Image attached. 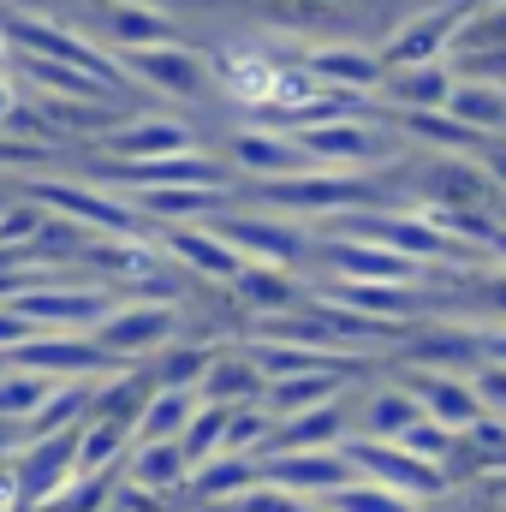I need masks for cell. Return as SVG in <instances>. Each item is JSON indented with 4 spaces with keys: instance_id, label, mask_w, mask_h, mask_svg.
I'll use <instances>...</instances> for the list:
<instances>
[{
    "instance_id": "cell-1",
    "label": "cell",
    "mask_w": 506,
    "mask_h": 512,
    "mask_svg": "<svg viewBox=\"0 0 506 512\" xmlns=\"http://www.w3.org/2000/svg\"><path fill=\"white\" fill-rule=\"evenodd\" d=\"M215 227L245 262H268V268H292V262L316 256V239H322L310 221H292L274 209H227Z\"/></svg>"
},
{
    "instance_id": "cell-2",
    "label": "cell",
    "mask_w": 506,
    "mask_h": 512,
    "mask_svg": "<svg viewBox=\"0 0 506 512\" xmlns=\"http://www.w3.org/2000/svg\"><path fill=\"white\" fill-rule=\"evenodd\" d=\"M340 447H346V459H352V471H358V477H370V483L393 489V495H411L417 507H423V501H441V495L453 489L441 465H429V459L405 453L399 441H370V435H346Z\"/></svg>"
},
{
    "instance_id": "cell-3",
    "label": "cell",
    "mask_w": 506,
    "mask_h": 512,
    "mask_svg": "<svg viewBox=\"0 0 506 512\" xmlns=\"http://www.w3.org/2000/svg\"><path fill=\"white\" fill-rule=\"evenodd\" d=\"M179 328H185V310L179 304H155V298H126L90 340L108 352V358H120V364H137V358H155V352H167L173 340H179Z\"/></svg>"
},
{
    "instance_id": "cell-4",
    "label": "cell",
    "mask_w": 506,
    "mask_h": 512,
    "mask_svg": "<svg viewBox=\"0 0 506 512\" xmlns=\"http://www.w3.org/2000/svg\"><path fill=\"white\" fill-rule=\"evenodd\" d=\"M6 364L12 370H30V376H48V382H96V376H120L126 370L90 334H30Z\"/></svg>"
},
{
    "instance_id": "cell-5",
    "label": "cell",
    "mask_w": 506,
    "mask_h": 512,
    "mask_svg": "<svg viewBox=\"0 0 506 512\" xmlns=\"http://www.w3.org/2000/svg\"><path fill=\"white\" fill-rule=\"evenodd\" d=\"M221 161H227L245 185L292 179V173H310V167H316L292 131H274V126H239L227 143H221Z\"/></svg>"
},
{
    "instance_id": "cell-6",
    "label": "cell",
    "mask_w": 506,
    "mask_h": 512,
    "mask_svg": "<svg viewBox=\"0 0 506 512\" xmlns=\"http://www.w3.org/2000/svg\"><path fill=\"white\" fill-rule=\"evenodd\" d=\"M126 72L137 84H149L155 96H173V102H203L209 84H215V60H203V54L185 48V42L137 48V54H126Z\"/></svg>"
},
{
    "instance_id": "cell-7",
    "label": "cell",
    "mask_w": 506,
    "mask_h": 512,
    "mask_svg": "<svg viewBox=\"0 0 506 512\" xmlns=\"http://www.w3.org/2000/svg\"><path fill=\"white\" fill-rule=\"evenodd\" d=\"M298 66L322 84V90H352V96H381V48L370 42H310L298 54Z\"/></svg>"
},
{
    "instance_id": "cell-8",
    "label": "cell",
    "mask_w": 506,
    "mask_h": 512,
    "mask_svg": "<svg viewBox=\"0 0 506 512\" xmlns=\"http://www.w3.org/2000/svg\"><path fill=\"white\" fill-rule=\"evenodd\" d=\"M262 483L292 489V495H304V501H322V495L358 483V471H352L346 447H316V453H268V459H262Z\"/></svg>"
},
{
    "instance_id": "cell-9",
    "label": "cell",
    "mask_w": 506,
    "mask_h": 512,
    "mask_svg": "<svg viewBox=\"0 0 506 512\" xmlns=\"http://www.w3.org/2000/svg\"><path fill=\"white\" fill-rule=\"evenodd\" d=\"M18 483H24V507H48L54 495H66L78 483V429L48 435V441H24L18 447Z\"/></svg>"
},
{
    "instance_id": "cell-10",
    "label": "cell",
    "mask_w": 506,
    "mask_h": 512,
    "mask_svg": "<svg viewBox=\"0 0 506 512\" xmlns=\"http://www.w3.org/2000/svg\"><path fill=\"white\" fill-rule=\"evenodd\" d=\"M155 239H161V251L173 256L179 268H191L197 280L233 286V280L245 274V256H239L233 245H227V239H221V227H215V221H191V227H161Z\"/></svg>"
},
{
    "instance_id": "cell-11",
    "label": "cell",
    "mask_w": 506,
    "mask_h": 512,
    "mask_svg": "<svg viewBox=\"0 0 506 512\" xmlns=\"http://www.w3.org/2000/svg\"><path fill=\"white\" fill-rule=\"evenodd\" d=\"M459 90V66L453 60H423V66H393L381 78V108H399V114H447Z\"/></svg>"
},
{
    "instance_id": "cell-12",
    "label": "cell",
    "mask_w": 506,
    "mask_h": 512,
    "mask_svg": "<svg viewBox=\"0 0 506 512\" xmlns=\"http://www.w3.org/2000/svg\"><path fill=\"white\" fill-rule=\"evenodd\" d=\"M405 387L423 399V411L435 417V423H447L453 435H465V429H477L483 417H489V405L477 399V387L471 376H453V370H405Z\"/></svg>"
},
{
    "instance_id": "cell-13",
    "label": "cell",
    "mask_w": 506,
    "mask_h": 512,
    "mask_svg": "<svg viewBox=\"0 0 506 512\" xmlns=\"http://www.w3.org/2000/svg\"><path fill=\"white\" fill-rule=\"evenodd\" d=\"M102 143L114 149V161H161V155L197 149V131L185 126V120H173V114H137L120 131H108Z\"/></svg>"
},
{
    "instance_id": "cell-14",
    "label": "cell",
    "mask_w": 506,
    "mask_h": 512,
    "mask_svg": "<svg viewBox=\"0 0 506 512\" xmlns=\"http://www.w3.org/2000/svg\"><path fill=\"white\" fill-rule=\"evenodd\" d=\"M346 435H352V411H346V399H328V405H316V411L280 417L274 435H268V447H262V459H268V453H316V447H340Z\"/></svg>"
},
{
    "instance_id": "cell-15",
    "label": "cell",
    "mask_w": 506,
    "mask_h": 512,
    "mask_svg": "<svg viewBox=\"0 0 506 512\" xmlns=\"http://www.w3.org/2000/svg\"><path fill=\"white\" fill-rule=\"evenodd\" d=\"M429 411H423V399L411 393V387H370L364 399H358V417H352V435H370V441H399L411 423H423Z\"/></svg>"
},
{
    "instance_id": "cell-16",
    "label": "cell",
    "mask_w": 506,
    "mask_h": 512,
    "mask_svg": "<svg viewBox=\"0 0 506 512\" xmlns=\"http://www.w3.org/2000/svg\"><path fill=\"white\" fill-rule=\"evenodd\" d=\"M209 405H262L268 399V376L256 370V358L239 346V352H215V364H209V376H203V387H197Z\"/></svg>"
},
{
    "instance_id": "cell-17",
    "label": "cell",
    "mask_w": 506,
    "mask_h": 512,
    "mask_svg": "<svg viewBox=\"0 0 506 512\" xmlns=\"http://www.w3.org/2000/svg\"><path fill=\"white\" fill-rule=\"evenodd\" d=\"M233 292L245 298V310H256V316H286V310H298L310 298L292 268H268V262H245V274L233 280Z\"/></svg>"
},
{
    "instance_id": "cell-18",
    "label": "cell",
    "mask_w": 506,
    "mask_h": 512,
    "mask_svg": "<svg viewBox=\"0 0 506 512\" xmlns=\"http://www.w3.org/2000/svg\"><path fill=\"white\" fill-rule=\"evenodd\" d=\"M126 483L149 489V495H173V489L191 483V459H185L179 441H143V447H131V459H126Z\"/></svg>"
},
{
    "instance_id": "cell-19",
    "label": "cell",
    "mask_w": 506,
    "mask_h": 512,
    "mask_svg": "<svg viewBox=\"0 0 506 512\" xmlns=\"http://www.w3.org/2000/svg\"><path fill=\"white\" fill-rule=\"evenodd\" d=\"M197 411H203V393H197V387H155V399L143 405L131 441H137V447H143V441H179Z\"/></svg>"
},
{
    "instance_id": "cell-20",
    "label": "cell",
    "mask_w": 506,
    "mask_h": 512,
    "mask_svg": "<svg viewBox=\"0 0 506 512\" xmlns=\"http://www.w3.org/2000/svg\"><path fill=\"white\" fill-rule=\"evenodd\" d=\"M256 483H262V459H251V453H221V459L197 465L185 489H191L203 507H221V501L245 495V489H256Z\"/></svg>"
},
{
    "instance_id": "cell-21",
    "label": "cell",
    "mask_w": 506,
    "mask_h": 512,
    "mask_svg": "<svg viewBox=\"0 0 506 512\" xmlns=\"http://www.w3.org/2000/svg\"><path fill=\"white\" fill-rule=\"evenodd\" d=\"M131 447H137V441H131L126 423L90 417V423L78 429V477H114V471H126Z\"/></svg>"
},
{
    "instance_id": "cell-22",
    "label": "cell",
    "mask_w": 506,
    "mask_h": 512,
    "mask_svg": "<svg viewBox=\"0 0 506 512\" xmlns=\"http://www.w3.org/2000/svg\"><path fill=\"white\" fill-rule=\"evenodd\" d=\"M352 370H310V376H286V382H268V417L280 423V417H298V411H316V405H328V399H340V382H346Z\"/></svg>"
},
{
    "instance_id": "cell-23",
    "label": "cell",
    "mask_w": 506,
    "mask_h": 512,
    "mask_svg": "<svg viewBox=\"0 0 506 512\" xmlns=\"http://www.w3.org/2000/svg\"><path fill=\"white\" fill-rule=\"evenodd\" d=\"M108 36L126 42V54H137V48H161V42H179L173 18H167L161 6H143V0H120V6H108Z\"/></svg>"
},
{
    "instance_id": "cell-24",
    "label": "cell",
    "mask_w": 506,
    "mask_h": 512,
    "mask_svg": "<svg viewBox=\"0 0 506 512\" xmlns=\"http://www.w3.org/2000/svg\"><path fill=\"white\" fill-rule=\"evenodd\" d=\"M227 423H233V405H209V399H203V411H197V417H191V429L179 435V447H185L191 471L227 453Z\"/></svg>"
},
{
    "instance_id": "cell-25",
    "label": "cell",
    "mask_w": 506,
    "mask_h": 512,
    "mask_svg": "<svg viewBox=\"0 0 506 512\" xmlns=\"http://www.w3.org/2000/svg\"><path fill=\"white\" fill-rule=\"evenodd\" d=\"M215 364V346H191V340H173L167 352H155V387H203Z\"/></svg>"
},
{
    "instance_id": "cell-26",
    "label": "cell",
    "mask_w": 506,
    "mask_h": 512,
    "mask_svg": "<svg viewBox=\"0 0 506 512\" xmlns=\"http://www.w3.org/2000/svg\"><path fill=\"white\" fill-rule=\"evenodd\" d=\"M316 507H322V512H423L411 495H393V489H381V483H370V477H358V483H346V489L322 495Z\"/></svg>"
},
{
    "instance_id": "cell-27",
    "label": "cell",
    "mask_w": 506,
    "mask_h": 512,
    "mask_svg": "<svg viewBox=\"0 0 506 512\" xmlns=\"http://www.w3.org/2000/svg\"><path fill=\"white\" fill-rule=\"evenodd\" d=\"M48 376H30V370H12V364H0V423H30L36 417V405L48 399Z\"/></svg>"
},
{
    "instance_id": "cell-28",
    "label": "cell",
    "mask_w": 506,
    "mask_h": 512,
    "mask_svg": "<svg viewBox=\"0 0 506 512\" xmlns=\"http://www.w3.org/2000/svg\"><path fill=\"white\" fill-rule=\"evenodd\" d=\"M471 387H477V399H483L495 417H506V364L501 358H483V364L471 370Z\"/></svg>"
},
{
    "instance_id": "cell-29",
    "label": "cell",
    "mask_w": 506,
    "mask_h": 512,
    "mask_svg": "<svg viewBox=\"0 0 506 512\" xmlns=\"http://www.w3.org/2000/svg\"><path fill=\"white\" fill-rule=\"evenodd\" d=\"M30 334H36V328H30V322L12 310V304H0V364H6V358H12V352L30 340Z\"/></svg>"
},
{
    "instance_id": "cell-30",
    "label": "cell",
    "mask_w": 506,
    "mask_h": 512,
    "mask_svg": "<svg viewBox=\"0 0 506 512\" xmlns=\"http://www.w3.org/2000/svg\"><path fill=\"white\" fill-rule=\"evenodd\" d=\"M12 114H18V78L0 72V131L12 126Z\"/></svg>"
},
{
    "instance_id": "cell-31",
    "label": "cell",
    "mask_w": 506,
    "mask_h": 512,
    "mask_svg": "<svg viewBox=\"0 0 506 512\" xmlns=\"http://www.w3.org/2000/svg\"><path fill=\"white\" fill-rule=\"evenodd\" d=\"M0 72H12V42H6V30H0Z\"/></svg>"
},
{
    "instance_id": "cell-32",
    "label": "cell",
    "mask_w": 506,
    "mask_h": 512,
    "mask_svg": "<svg viewBox=\"0 0 506 512\" xmlns=\"http://www.w3.org/2000/svg\"><path fill=\"white\" fill-rule=\"evenodd\" d=\"M506 0H477V12H501Z\"/></svg>"
}]
</instances>
